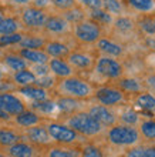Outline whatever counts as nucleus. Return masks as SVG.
<instances>
[{"instance_id": "obj_43", "label": "nucleus", "mask_w": 155, "mask_h": 157, "mask_svg": "<svg viewBox=\"0 0 155 157\" xmlns=\"http://www.w3.org/2000/svg\"><path fill=\"white\" fill-rule=\"evenodd\" d=\"M31 71L36 75V77H40V76L49 75L50 69H49V64H47V63H41V64H34Z\"/></svg>"}, {"instance_id": "obj_32", "label": "nucleus", "mask_w": 155, "mask_h": 157, "mask_svg": "<svg viewBox=\"0 0 155 157\" xmlns=\"http://www.w3.org/2000/svg\"><path fill=\"white\" fill-rule=\"evenodd\" d=\"M139 133L147 140H155V120H145L139 124Z\"/></svg>"}, {"instance_id": "obj_22", "label": "nucleus", "mask_w": 155, "mask_h": 157, "mask_svg": "<svg viewBox=\"0 0 155 157\" xmlns=\"http://www.w3.org/2000/svg\"><path fill=\"white\" fill-rule=\"evenodd\" d=\"M23 139L20 133H17L16 130L9 127H0V147L6 149L9 146L14 144L17 141H20Z\"/></svg>"}, {"instance_id": "obj_5", "label": "nucleus", "mask_w": 155, "mask_h": 157, "mask_svg": "<svg viewBox=\"0 0 155 157\" xmlns=\"http://www.w3.org/2000/svg\"><path fill=\"white\" fill-rule=\"evenodd\" d=\"M74 36L81 43H94L101 37V27L94 20H81L74 26Z\"/></svg>"}, {"instance_id": "obj_29", "label": "nucleus", "mask_w": 155, "mask_h": 157, "mask_svg": "<svg viewBox=\"0 0 155 157\" xmlns=\"http://www.w3.org/2000/svg\"><path fill=\"white\" fill-rule=\"evenodd\" d=\"M44 44L46 40L39 36H23L21 41L19 43V46L23 49H41L44 47Z\"/></svg>"}, {"instance_id": "obj_41", "label": "nucleus", "mask_w": 155, "mask_h": 157, "mask_svg": "<svg viewBox=\"0 0 155 157\" xmlns=\"http://www.w3.org/2000/svg\"><path fill=\"white\" fill-rule=\"evenodd\" d=\"M50 3L53 4L56 9L64 12V10H68V9L76 6V0H50Z\"/></svg>"}, {"instance_id": "obj_4", "label": "nucleus", "mask_w": 155, "mask_h": 157, "mask_svg": "<svg viewBox=\"0 0 155 157\" xmlns=\"http://www.w3.org/2000/svg\"><path fill=\"white\" fill-rule=\"evenodd\" d=\"M46 128L49 132L51 140L56 141L57 144L71 146L80 140V134L76 130L70 127L68 124L60 123V121H50L46 124Z\"/></svg>"}, {"instance_id": "obj_17", "label": "nucleus", "mask_w": 155, "mask_h": 157, "mask_svg": "<svg viewBox=\"0 0 155 157\" xmlns=\"http://www.w3.org/2000/svg\"><path fill=\"white\" fill-rule=\"evenodd\" d=\"M70 23L63 16H47V20L44 23V29L49 33L61 34L68 30Z\"/></svg>"}, {"instance_id": "obj_40", "label": "nucleus", "mask_w": 155, "mask_h": 157, "mask_svg": "<svg viewBox=\"0 0 155 157\" xmlns=\"http://www.w3.org/2000/svg\"><path fill=\"white\" fill-rule=\"evenodd\" d=\"M115 27L121 32H130L134 27V23L128 19V17H120L115 20Z\"/></svg>"}, {"instance_id": "obj_9", "label": "nucleus", "mask_w": 155, "mask_h": 157, "mask_svg": "<svg viewBox=\"0 0 155 157\" xmlns=\"http://www.w3.org/2000/svg\"><path fill=\"white\" fill-rule=\"evenodd\" d=\"M94 97L97 99L100 104L107 106V107L124 101V93H121V90L114 89V87H100L94 91Z\"/></svg>"}, {"instance_id": "obj_13", "label": "nucleus", "mask_w": 155, "mask_h": 157, "mask_svg": "<svg viewBox=\"0 0 155 157\" xmlns=\"http://www.w3.org/2000/svg\"><path fill=\"white\" fill-rule=\"evenodd\" d=\"M36 153V147L29 141H17L14 144L6 147V154L9 157H31Z\"/></svg>"}, {"instance_id": "obj_21", "label": "nucleus", "mask_w": 155, "mask_h": 157, "mask_svg": "<svg viewBox=\"0 0 155 157\" xmlns=\"http://www.w3.org/2000/svg\"><path fill=\"white\" fill-rule=\"evenodd\" d=\"M19 93H21L24 97H29L33 101H40V100L47 99V90L36 86V84H29V86L19 87Z\"/></svg>"}, {"instance_id": "obj_39", "label": "nucleus", "mask_w": 155, "mask_h": 157, "mask_svg": "<svg viewBox=\"0 0 155 157\" xmlns=\"http://www.w3.org/2000/svg\"><path fill=\"white\" fill-rule=\"evenodd\" d=\"M34 84L39 87H41V89H50V87L54 86V78L51 77V76L46 75V76H40V77H36V82H34Z\"/></svg>"}, {"instance_id": "obj_2", "label": "nucleus", "mask_w": 155, "mask_h": 157, "mask_svg": "<svg viewBox=\"0 0 155 157\" xmlns=\"http://www.w3.org/2000/svg\"><path fill=\"white\" fill-rule=\"evenodd\" d=\"M57 90L61 96H68V97H74L78 100L88 99L94 94V89L91 87L90 83H87L86 80L80 77H76V76L63 78L58 83Z\"/></svg>"}, {"instance_id": "obj_49", "label": "nucleus", "mask_w": 155, "mask_h": 157, "mask_svg": "<svg viewBox=\"0 0 155 157\" xmlns=\"http://www.w3.org/2000/svg\"><path fill=\"white\" fill-rule=\"evenodd\" d=\"M147 82H148V84H149V86H151L152 89L155 90V75H154V76H149Z\"/></svg>"}, {"instance_id": "obj_50", "label": "nucleus", "mask_w": 155, "mask_h": 157, "mask_svg": "<svg viewBox=\"0 0 155 157\" xmlns=\"http://www.w3.org/2000/svg\"><path fill=\"white\" fill-rule=\"evenodd\" d=\"M3 17H6V16H4V13L2 12V10H0V20H2V19H3Z\"/></svg>"}, {"instance_id": "obj_1", "label": "nucleus", "mask_w": 155, "mask_h": 157, "mask_svg": "<svg viewBox=\"0 0 155 157\" xmlns=\"http://www.w3.org/2000/svg\"><path fill=\"white\" fill-rule=\"evenodd\" d=\"M67 124L76 130L80 136L84 137H94L102 132L104 126L98 123L88 112H76L70 114L67 119Z\"/></svg>"}, {"instance_id": "obj_53", "label": "nucleus", "mask_w": 155, "mask_h": 157, "mask_svg": "<svg viewBox=\"0 0 155 157\" xmlns=\"http://www.w3.org/2000/svg\"><path fill=\"white\" fill-rule=\"evenodd\" d=\"M154 23H155V19H154Z\"/></svg>"}, {"instance_id": "obj_14", "label": "nucleus", "mask_w": 155, "mask_h": 157, "mask_svg": "<svg viewBox=\"0 0 155 157\" xmlns=\"http://www.w3.org/2000/svg\"><path fill=\"white\" fill-rule=\"evenodd\" d=\"M47 64H49L50 71H51L54 76H57V77H60V78L70 77V76H73V73H74L73 67L68 64V62H65L63 59L51 57V59H49Z\"/></svg>"}, {"instance_id": "obj_18", "label": "nucleus", "mask_w": 155, "mask_h": 157, "mask_svg": "<svg viewBox=\"0 0 155 157\" xmlns=\"http://www.w3.org/2000/svg\"><path fill=\"white\" fill-rule=\"evenodd\" d=\"M21 57L24 59L26 62L33 63V64H41V63H47L49 62V54L46 53L44 50L40 49H23L21 47L19 52Z\"/></svg>"}, {"instance_id": "obj_7", "label": "nucleus", "mask_w": 155, "mask_h": 157, "mask_svg": "<svg viewBox=\"0 0 155 157\" xmlns=\"http://www.w3.org/2000/svg\"><path fill=\"white\" fill-rule=\"evenodd\" d=\"M47 20V13L44 9L39 7H27L21 12V23L29 29H40L44 27V23Z\"/></svg>"}, {"instance_id": "obj_26", "label": "nucleus", "mask_w": 155, "mask_h": 157, "mask_svg": "<svg viewBox=\"0 0 155 157\" xmlns=\"http://www.w3.org/2000/svg\"><path fill=\"white\" fill-rule=\"evenodd\" d=\"M19 27H20V23H19L17 19H14V17H3L0 20V36L16 33V32H19Z\"/></svg>"}, {"instance_id": "obj_30", "label": "nucleus", "mask_w": 155, "mask_h": 157, "mask_svg": "<svg viewBox=\"0 0 155 157\" xmlns=\"http://www.w3.org/2000/svg\"><path fill=\"white\" fill-rule=\"evenodd\" d=\"M90 19L94 20L98 25H108L113 21V17L108 12L102 10V9H94L90 12Z\"/></svg>"}, {"instance_id": "obj_54", "label": "nucleus", "mask_w": 155, "mask_h": 157, "mask_svg": "<svg viewBox=\"0 0 155 157\" xmlns=\"http://www.w3.org/2000/svg\"><path fill=\"white\" fill-rule=\"evenodd\" d=\"M31 157H36V156H31Z\"/></svg>"}, {"instance_id": "obj_33", "label": "nucleus", "mask_w": 155, "mask_h": 157, "mask_svg": "<svg viewBox=\"0 0 155 157\" xmlns=\"http://www.w3.org/2000/svg\"><path fill=\"white\" fill-rule=\"evenodd\" d=\"M118 86L121 90L128 91V93H139L141 91V84L135 78H121L118 82Z\"/></svg>"}, {"instance_id": "obj_44", "label": "nucleus", "mask_w": 155, "mask_h": 157, "mask_svg": "<svg viewBox=\"0 0 155 157\" xmlns=\"http://www.w3.org/2000/svg\"><path fill=\"white\" fill-rule=\"evenodd\" d=\"M78 3L88 7L90 10L94 9H101L102 7V0H78Z\"/></svg>"}, {"instance_id": "obj_25", "label": "nucleus", "mask_w": 155, "mask_h": 157, "mask_svg": "<svg viewBox=\"0 0 155 157\" xmlns=\"http://www.w3.org/2000/svg\"><path fill=\"white\" fill-rule=\"evenodd\" d=\"M4 64L12 69L13 71H19V70H23V69H27V62L24 59L21 57L20 54H6L3 59Z\"/></svg>"}, {"instance_id": "obj_28", "label": "nucleus", "mask_w": 155, "mask_h": 157, "mask_svg": "<svg viewBox=\"0 0 155 157\" xmlns=\"http://www.w3.org/2000/svg\"><path fill=\"white\" fill-rule=\"evenodd\" d=\"M135 103L139 109L147 110V112H155V97L149 93H141L138 94Z\"/></svg>"}, {"instance_id": "obj_12", "label": "nucleus", "mask_w": 155, "mask_h": 157, "mask_svg": "<svg viewBox=\"0 0 155 157\" xmlns=\"http://www.w3.org/2000/svg\"><path fill=\"white\" fill-rule=\"evenodd\" d=\"M67 62L71 67L80 69V70H88L94 64V59L90 54L83 53V52H70L67 56Z\"/></svg>"}, {"instance_id": "obj_37", "label": "nucleus", "mask_w": 155, "mask_h": 157, "mask_svg": "<svg viewBox=\"0 0 155 157\" xmlns=\"http://www.w3.org/2000/svg\"><path fill=\"white\" fill-rule=\"evenodd\" d=\"M102 7L110 14H118L121 13V3L118 0H102Z\"/></svg>"}, {"instance_id": "obj_45", "label": "nucleus", "mask_w": 155, "mask_h": 157, "mask_svg": "<svg viewBox=\"0 0 155 157\" xmlns=\"http://www.w3.org/2000/svg\"><path fill=\"white\" fill-rule=\"evenodd\" d=\"M127 157H145V150L142 147H135L127 151Z\"/></svg>"}, {"instance_id": "obj_42", "label": "nucleus", "mask_w": 155, "mask_h": 157, "mask_svg": "<svg viewBox=\"0 0 155 157\" xmlns=\"http://www.w3.org/2000/svg\"><path fill=\"white\" fill-rule=\"evenodd\" d=\"M139 26H141V29L148 34H154L155 33V23H154V19H142V20L139 21Z\"/></svg>"}, {"instance_id": "obj_38", "label": "nucleus", "mask_w": 155, "mask_h": 157, "mask_svg": "<svg viewBox=\"0 0 155 157\" xmlns=\"http://www.w3.org/2000/svg\"><path fill=\"white\" fill-rule=\"evenodd\" d=\"M120 120L123 121L127 126H135L138 123V114L132 110H128V112H124L121 116H120Z\"/></svg>"}, {"instance_id": "obj_16", "label": "nucleus", "mask_w": 155, "mask_h": 157, "mask_svg": "<svg viewBox=\"0 0 155 157\" xmlns=\"http://www.w3.org/2000/svg\"><path fill=\"white\" fill-rule=\"evenodd\" d=\"M44 52L49 54V57H56V59H67L70 54V47L63 41L58 40H51L46 41L44 44Z\"/></svg>"}, {"instance_id": "obj_10", "label": "nucleus", "mask_w": 155, "mask_h": 157, "mask_svg": "<svg viewBox=\"0 0 155 157\" xmlns=\"http://www.w3.org/2000/svg\"><path fill=\"white\" fill-rule=\"evenodd\" d=\"M88 113H90L91 116L97 120L101 126H104V127H111V126H114L115 121H117V117L114 116V113L111 112L107 106H102V104L91 106Z\"/></svg>"}, {"instance_id": "obj_23", "label": "nucleus", "mask_w": 155, "mask_h": 157, "mask_svg": "<svg viewBox=\"0 0 155 157\" xmlns=\"http://www.w3.org/2000/svg\"><path fill=\"white\" fill-rule=\"evenodd\" d=\"M13 80H14L13 83L19 87L29 86V84H34V82H36V75H34L31 70H29V69H23V70L14 71Z\"/></svg>"}, {"instance_id": "obj_6", "label": "nucleus", "mask_w": 155, "mask_h": 157, "mask_svg": "<svg viewBox=\"0 0 155 157\" xmlns=\"http://www.w3.org/2000/svg\"><path fill=\"white\" fill-rule=\"evenodd\" d=\"M95 70L98 75H101L105 78H118L123 75V66L115 59H111L108 56H102L98 59Z\"/></svg>"}, {"instance_id": "obj_27", "label": "nucleus", "mask_w": 155, "mask_h": 157, "mask_svg": "<svg viewBox=\"0 0 155 157\" xmlns=\"http://www.w3.org/2000/svg\"><path fill=\"white\" fill-rule=\"evenodd\" d=\"M56 101L50 99H44L40 100V101H33L31 103V110L37 113H43V114H50L56 110Z\"/></svg>"}, {"instance_id": "obj_24", "label": "nucleus", "mask_w": 155, "mask_h": 157, "mask_svg": "<svg viewBox=\"0 0 155 157\" xmlns=\"http://www.w3.org/2000/svg\"><path fill=\"white\" fill-rule=\"evenodd\" d=\"M98 49L108 56H120L123 53V47L108 39H98Z\"/></svg>"}, {"instance_id": "obj_48", "label": "nucleus", "mask_w": 155, "mask_h": 157, "mask_svg": "<svg viewBox=\"0 0 155 157\" xmlns=\"http://www.w3.org/2000/svg\"><path fill=\"white\" fill-rule=\"evenodd\" d=\"M10 3H14V4H20V6H23V4H27L30 2V0H9Z\"/></svg>"}, {"instance_id": "obj_34", "label": "nucleus", "mask_w": 155, "mask_h": 157, "mask_svg": "<svg viewBox=\"0 0 155 157\" xmlns=\"http://www.w3.org/2000/svg\"><path fill=\"white\" fill-rule=\"evenodd\" d=\"M24 34L19 33H12V34H3V36H0V47H7V46H13V44H19L21 41Z\"/></svg>"}, {"instance_id": "obj_8", "label": "nucleus", "mask_w": 155, "mask_h": 157, "mask_svg": "<svg viewBox=\"0 0 155 157\" xmlns=\"http://www.w3.org/2000/svg\"><path fill=\"white\" fill-rule=\"evenodd\" d=\"M23 137H26V140L34 147L36 146H49L51 143V137H50L47 128L41 123L31 126V127H26Z\"/></svg>"}, {"instance_id": "obj_31", "label": "nucleus", "mask_w": 155, "mask_h": 157, "mask_svg": "<svg viewBox=\"0 0 155 157\" xmlns=\"http://www.w3.org/2000/svg\"><path fill=\"white\" fill-rule=\"evenodd\" d=\"M63 17H64L65 20L68 21V23H78V21H81L86 19V14H84V12H83L81 9L78 7H71L68 9V10H64V14H63Z\"/></svg>"}, {"instance_id": "obj_35", "label": "nucleus", "mask_w": 155, "mask_h": 157, "mask_svg": "<svg viewBox=\"0 0 155 157\" xmlns=\"http://www.w3.org/2000/svg\"><path fill=\"white\" fill-rule=\"evenodd\" d=\"M80 157H104L101 149L94 144H86L80 150Z\"/></svg>"}, {"instance_id": "obj_47", "label": "nucleus", "mask_w": 155, "mask_h": 157, "mask_svg": "<svg viewBox=\"0 0 155 157\" xmlns=\"http://www.w3.org/2000/svg\"><path fill=\"white\" fill-rule=\"evenodd\" d=\"M145 150V157H155V147H147Z\"/></svg>"}, {"instance_id": "obj_20", "label": "nucleus", "mask_w": 155, "mask_h": 157, "mask_svg": "<svg viewBox=\"0 0 155 157\" xmlns=\"http://www.w3.org/2000/svg\"><path fill=\"white\" fill-rule=\"evenodd\" d=\"M46 157H80V150L63 144L50 146L46 151Z\"/></svg>"}, {"instance_id": "obj_3", "label": "nucleus", "mask_w": 155, "mask_h": 157, "mask_svg": "<svg viewBox=\"0 0 155 157\" xmlns=\"http://www.w3.org/2000/svg\"><path fill=\"white\" fill-rule=\"evenodd\" d=\"M108 141L114 146H132L138 143L139 133L132 126L127 124H114L108 130Z\"/></svg>"}, {"instance_id": "obj_11", "label": "nucleus", "mask_w": 155, "mask_h": 157, "mask_svg": "<svg viewBox=\"0 0 155 157\" xmlns=\"http://www.w3.org/2000/svg\"><path fill=\"white\" fill-rule=\"evenodd\" d=\"M0 94H2V100H3V110L7 112L10 116H16L23 110H26V104L16 94H13L10 91L9 93H0Z\"/></svg>"}, {"instance_id": "obj_36", "label": "nucleus", "mask_w": 155, "mask_h": 157, "mask_svg": "<svg viewBox=\"0 0 155 157\" xmlns=\"http://www.w3.org/2000/svg\"><path fill=\"white\" fill-rule=\"evenodd\" d=\"M130 4L138 12H151L154 9V0H128Z\"/></svg>"}, {"instance_id": "obj_52", "label": "nucleus", "mask_w": 155, "mask_h": 157, "mask_svg": "<svg viewBox=\"0 0 155 157\" xmlns=\"http://www.w3.org/2000/svg\"><path fill=\"white\" fill-rule=\"evenodd\" d=\"M0 78H3V71L0 70Z\"/></svg>"}, {"instance_id": "obj_15", "label": "nucleus", "mask_w": 155, "mask_h": 157, "mask_svg": "<svg viewBox=\"0 0 155 157\" xmlns=\"http://www.w3.org/2000/svg\"><path fill=\"white\" fill-rule=\"evenodd\" d=\"M43 121L41 116L37 112L31 110V109H26L21 113L14 116V123L20 127L26 128V127H31V126H36V124H40Z\"/></svg>"}, {"instance_id": "obj_51", "label": "nucleus", "mask_w": 155, "mask_h": 157, "mask_svg": "<svg viewBox=\"0 0 155 157\" xmlns=\"http://www.w3.org/2000/svg\"><path fill=\"white\" fill-rule=\"evenodd\" d=\"M0 157H9V156L6 153H2V151H0Z\"/></svg>"}, {"instance_id": "obj_19", "label": "nucleus", "mask_w": 155, "mask_h": 157, "mask_svg": "<svg viewBox=\"0 0 155 157\" xmlns=\"http://www.w3.org/2000/svg\"><path fill=\"white\" fill-rule=\"evenodd\" d=\"M56 107L65 114H73L76 112H80V101H78V99H74V97L61 96L56 100Z\"/></svg>"}, {"instance_id": "obj_46", "label": "nucleus", "mask_w": 155, "mask_h": 157, "mask_svg": "<svg viewBox=\"0 0 155 157\" xmlns=\"http://www.w3.org/2000/svg\"><path fill=\"white\" fill-rule=\"evenodd\" d=\"M50 3V0H33V6L39 9H44L47 7Z\"/></svg>"}]
</instances>
